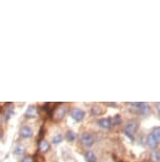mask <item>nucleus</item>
Returning <instances> with one entry per match:
<instances>
[{"label":"nucleus","instance_id":"f257e3e1","mask_svg":"<svg viewBox=\"0 0 160 162\" xmlns=\"http://www.w3.org/2000/svg\"><path fill=\"white\" fill-rule=\"evenodd\" d=\"M138 128V123L136 121H130L127 123V125L123 128V133L127 136L129 139H131L132 141L134 140V135H135L136 130Z\"/></svg>","mask_w":160,"mask_h":162},{"label":"nucleus","instance_id":"f03ea898","mask_svg":"<svg viewBox=\"0 0 160 162\" xmlns=\"http://www.w3.org/2000/svg\"><path fill=\"white\" fill-rule=\"evenodd\" d=\"M80 141H81V143H82L84 146L90 147V146H92V145L94 144V142H95V139H94V137L91 135V134L83 133L82 135H81V137H80Z\"/></svg>","mask_w":160,"mask_h":162},{"label":"nucleus","instance_id":"7ed1b4c3","mask_svg":"<svg viewBox=\"0 0 160 162\" xmlns=\"http://www.w3.org/2000/svg\"><path fill=\"white\" fill-rule=\"evenodd\" d=\"M85 113L83 110L79 109V108H74L73 110H72V118H73L75 121L77 122H81L84 118Z\"/></svg>","mask_w":160,"mask_h":162},{"label":"nucleus","instance_id":"20e7f679","mask_svg":"<svg viewBox=\"0 0 160 162\" xmlns=\"http://www.w3.org/2000/svg\"><path fill=\"white\" fill-rule=\"evenodd\" d=\"M137 109L139 113H141L142 116H147L151 112V107H150V104L147 103H139Z\"/></svg>","mask_w":160,"mask_h":162},{"label":"nucleus","instance_id":"39448f33","mask_svg":"<svg viewBox=\"0 0 160 162\" xmlns=\"http://www.w3.org/2000/svg\"><path fill=\"white\" fill-rule=\"evenodd\" d=\"M33 136V129L29 126H24L22 128L20 129V137L27 139V138H31Z\"/></svg>","mask_w":160,"mask_h":162},{"label":"nucleus","instance_id":"423d86ee","mask_svg":"<svg viewBox=\"0 0 160 162\" xmlns=\"http://www.w3.org/2000/svg\"><path fill=\"white\" fill-rule=\"evenodd\" d=\"M67 110V106H61V107L57 108V109H56V111H55V119L56 120H61L65 116Z\"/></svg>","mask_w":160,"mask_h":162},{"label":"nucleus","instance_id":"0eeeda50","mask_svg":"<svg viewBox=\"0 0 160 162\" xmlns=\"http://www.w3.org/2000/svg\"><path fill=\"white\" fill-rule=\"evenodd\" d=\"M98 125L101 127V128H104V129H109L112 127V121L111 119H109V118H103V119H100L98 120Z\"/></svg>","mask_w":160,"mask_h":162},{"label":"nucleus","instance_id":"6e6552de","mask_svg":"<svg viewBox=\"0 0 160 162\" xmlns=\"http://www.w3.org/2000/svg\"><path fill=\"white\" fill-rule=\"evenodd\" d=\"M38 110L35 106H29L25 111V117L27 118H36L37 117Z\"/></svg>","mask_w":160,"mask_h":162},{"label":"nucleus","instance_id":"1a4fd4ad","mask_svg":"<svg viewBox=\"0 0 160 162\" xmlns=\"http://www.w3.org/2000/svg\"><path fill=\"white\" fill-rule=\"evenodd\" d=\"M84 158L87 162H97V157H96L95 153H93L92 151H87L84 155Z\"/></svg>","mask_w":160,"mask_h":162},{"label":"nucleus","instance_id":"9d476101","mask_svg":"<svg viewBox=\"0 0 160 162\" xmlns=\"http://www.w3.org/2000/svg\"><path fill=\"white\" fill-rule=\"evenodd\" d=\"M50 149V143L47 140H41L39 143V151L42 153H47Z\"/></svg>","mask_w":160,"mask_h":162},{"label":"nucleus","instance_id":"9b49d317","mask_svg":"<svg viewBox=\"0 0 160 162\" xmlns=\"http://www.w3.org/2000/svg\"><path fill=\"white\" fill-rule=\"evenodd\" d=\"M147 144L149 145L150 147H151V148H155L156 145L158 144L157 142H156L154 136L152 135V133L150 134V135H147Z\"/></svg>","mask_w":160,"mask_h":162},{"label":"nucleus","instance_id":"f8f14e48","mask_svg":"<svg viewBox=\"0 0 160 162\" xmlns=\"http://www.w3.org/2000/svg\"><path fill=\"white\" fill-rule=\"evenodd\" d=\"M150 159L152 162H160V151L159 149H154L151 153Z\"/></svg>","mask_w":160,"mask_h":162},{"label":"nucleus","instance_id":"ddd939ff","mask_svg":"<svg viewBox=\"0 0 160 162\" xmlns=\"http://www.w3.org/2000/svg\"><path fill=\"white\" fill-rule=\"evenodd\" d=\"M103 112H104V108L101 107L100 105H94L92 107V113L94 116H100L102 115Z\"/></svg>","mask_w":160,"mask_h":162},{"label":"nucleus","instance_id":"4468645a","mask_svg":"<svg viewBox=\"0 0 160 162\" xmlns=\"http://www.w3.org/2000/svg\"><path fill=\"white\" fill-rule=\"evenodd\" d=\"M152 135L154 136L156 142H157V143H160V127H156V128H154Z\"/></svg>","mask_w":160,"mask_h":162},{"label":"nucleus","instance_id":"2eb2a0df","mask_svg":"<svg viewBox=\"0 0 160 162\" xmlns=\"http://www.w3.org/2000/svg\"><path fill=\"white\" fill-rule=\"evenodd\" d=\"M65 138H67V140L69 142H73V141H75V139H76V134L72 130H69L67 134H65Z\"/></svg>","mask_w":160,"mask_h":162},{"label":"nucleus","instance_id":"dca6fc26","mask_svg":"<svg viewBox=\"0 0 160 162\" xmlns=\"http://www.w3.org/2000/svg\"><path fill=\"white\" fill-rule=\"evenodd\" d=\"M112 121V125H120V123H121V118H120V116H115V117L113 118V119H111Z\"/></svg>","mask_w":160,"mask_h":162},{"label":"nucleus","instance_id":"f3484780","mask_svg":"<svg viewBox=\"0 0 160 162\" xmlns=\"http://www.w3.org/2000/svg\"><path fill=\"white\" fill-rule=\"evenodd\" d=\"M62 136L61 135H56L55 137L53 138V143L54 144H59V143H61L62 142Z\"/></svg>","mask_w":160,"mask_h":162},{"label":"nucleus","instance_id":"a211bd4d","mask_svg":"<svg viewBox=\"0 0 160 162\" xmlns=\"http://www.w3.org/2000/svg\"><path fill=\"white\" fill-rule=\"evenodd\" d=\"M23 153H24V147H23V146L19 145V146L16 147V149H15V155L20 156V155H22Z\"/></svg>","mask_w":160,"mask_h":162},{"label":"nucleus","instance_id":"6ab92c4d","mask_svg":"<svg viewBox=\"0 0 160 162\" xmlns=\"http://www.w3.org/2000/svg\"><path fill=\"white\" fill-rule=\"evenodd\" d=\"M21 162H33V159H32L31 157H29V156H27V157L23 158V159L21 160Z\"/></svg>","mask_w":160,"mask_h":162},{"label":"nucleus","instance_id":"aec40b11","mask_svg":"<svg viewBox=\"0 0 160 162\" xmlns=\"http://www.w3.org/2000/svg\"><path fill=\"white\" fill-rule=\"evenodd\" d=\"M157 111H158V113L160 115V102H159V103H157Z\"/></svg>","mask_w":160,"mask_h":162},{"label":"nucleus","instance_id":"412c9836","mask_svg":"<svg viewBox=\"0 0 160 162\" xmlns=\"http://www.w3.org/2000/svg\"><path fill=\"white\" fill-rule=\"evenodd\" d=\"M107 105H110V106H116L117 104H116V103H107Z\"/></svg>","mask_w":160,"mask_h":162},{"label":"nucleus","instance_id":"4be33fe9","mask_svg":"<svg viewBox=\"0 0 160 162\" xmlns=\"http://www.w3.org/2000/svg\"><path fill=\"white\" fill-rule=\"evenodd\" d=\"M1 136H2V134H1V131H0V138H1Z\"/></svg>","mask_w":160,"mask_h":162}]
</instances>
